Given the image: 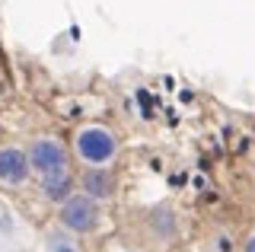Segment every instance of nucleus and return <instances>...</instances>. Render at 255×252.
<instances>
[{"label": "nucleus", "instance_id": "39448f33", "mask_svg": "<svg viewBox=\"0 0 255 252\" xmlns=\"http://www.w3.org/2000/svg\"><path fill=\"white\" fill-rule=\"evenodd\" d=\"M80 182H83V192L96 201H109L112 195H115V176H112L106 166H90Z\"/></svg>", "mask_w": 255, "mask_h": 252}, {"label": "nucleus", "instance_id": "0eeeda50", "mask_svg": "<svg viewBox=\"0 0 255 252\" xmlns=\"http://www.w3.org/2000/svg\"><path fill=\"white\" fill-rule=\"evenodd\" d=\"M48 252H80L70 240H64L61 233H51V240H48Z\"/></svg>", "mask_w": 255, "mask_h": 252}, {"label": "nucleus", "instance_id": "20e7f679", "mask_svg": "<svg viewBox=\"0 0 255 252\" xmlns=\"http://www.w3.org/2000/svg\"><path fill=\"white\" fill-rule=\"evenodd\" d=\"M29 172H32V163H29L26 150H19V147H0V182L10 185V188H19L29 179Z\"/></svg>", "mask_w": 255, "mask_h": 252}, {"label": "nucleus", "instance_id": "6e6552de", "mask_svg": "<svg viewBox=\"0 0 255 252\" xmlns=\"http://www.w3.org/2000/svg\"><path fill=\"white\" fill-rule=\"evenodd\" d=\"M246 252H255V236L249 240V246H246Z\"/></svg>", "mask_w": 255, "mask_h": 252}, {"label": "nucleus", "instance_id": "7ed1b4c3", "mask_svg": "<svg viewBox=\"0 0 255 252\" xmlns=\"http://www.w3.org/2000/svg\"><path fill=\"white\" fill-rule=\"evenodd\" d=\"M61 224L67 227L70 233H90L99 220V211H96V198L90 195H70V198L61 201V211H58Z\"/></svg>", "mask_w": 255, "mask_h": 252}, {"label": "nucleus", "instance_id": "f257e3e1", "mask_svg": "<svg viewBox=\"0 0 255 252\" xmlns=\"http://www.w3.org/2000/svg\"><path fill=\"white\" fill-rule=\"evenodd\" d=\"M77 156L86 166H109L118 153V137L102 125H86L77 131Z\"/></svg>", "mask_w": 255, "mask_h": 252}, {"label": "nucleus", "instance_id": "f03ea898", "mask_svg": "<svg viewBox=\"0 0 255 252\" xmlns=\"http://www.w3.org/2000/svg\"><path fill=\"white\" fill-rule=\"evenodd\" d=\"M29 163L38 176H51V172L67 169V147L61 137H35L29 147Z\"/></svg>", "mask_w": 255, "mask_h": 252}, {"label": "nucleus", "instance_id": "423d86ee", "mask_svg": "<svg viewBox=\"0 0 255 252\" xmlns=\"http://www.w3.org/2000/svg\"><path fill=\"white\" fill-rule=\"evenodd\" d=\"M42 192H45V198H51V201L70 198V195H74V176H70L67 169L51 172V176H42Z\"/></svg>", "mask_w": 255, "mask_h": 252}]
</instances>
